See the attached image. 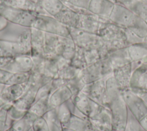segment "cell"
<instances>
[{"label":"cell","instance_id":"4fadbf2b","mask_svg":"<svg viewBox=\"0 0 147 131\" xmlns=\"http://www.w3.org/2000/svg\"><path fill=\"white\" fill-rule=\"evenodd\" d=\"M79 76L85 84H88L104 78L101 60L81 70Z\"/></svg>","mask_w":147,"mask_h":131},{"label":"cell","instance_id":"9f6ffc18","mask_svg":"<svg viewBox=\"0 0 147 131\" xmlns=\"http://www.w3.org/2000/svg\"><path fill=\"white\" fill-rule=\"evenodd\" d=\"M94 131H100V130H98V129H96L95 128V129H94Z\"/></svg>","mask_w":147,"mask_h":131},{"label":"cell","instance_id":"6f0895ef","mask_svg":"<svg viewBox=\"0 0 147 131\" xmlns=\"http://www.w3.org/2000/svg\"><path fill=\"white\" fill-rule=\"evenodd\" d=\"M145 22H146V24H147V18H146V19L145 20Z\"/></svg>","mask_w":147,"mask_h":131},{"label":"cell","instance_id":"60d3db41","mask_svg":"<svg viewBox=\"0 0 147 131\" xmlns=\"http://www.w3.org/2000/svg\"><path fill=\"white\" fill-rule=\"evenodd\" d=\"M54 90H55L53 86L51 80L50 82L45 84L38 89L36 94L35 101L42 98L49 97Z\"/></svg>","mask_w":147,"mask_h":131},{"label":"cell","instance_id":"ac0fdd59","mask_svg":"<svg viewBox=\"0 0 147 131\" xmlns=\"http://www.w3.org/2000/svg\"><path fill=\"white\" fill-rule=\"evenodd\" d=\"M76 48V45L71 37L60 36L56 54L71 61L75 53Z\"/></svg>","mask_w":147,"mask_h":131},{"label":"cell","instance_id":"4dcf8cb0","mask_svg":"<svg viewBox=\"0 0 147 131\" xmlns=\"http://www.w3.org/2000/svg\"><path fill=\"white\" fill-rule=\"evenodd\" d=\"M48 98L49 97L42 98L36 101L29 110L32 111L38 117H42L51 110L48 103Z\"/></svg>","mask_w":147,"mask_h":131},{"label":"cell","instance_id":"5b68a950","mask_svg":"<svg viewBox=\"0 0 147 131\" xmlns=\"http://www.w3.org/2000/svg\"><path fill=\"white\" fill-rule=\"evenodd\" d=\"M89 120L94 127L100 131L112 130V117L110 110L95 101Z\"/></svg>","mask_w":147,"mask_h":131},{"label":"cell","instance_id":"44dd1931","mask_svg":"<svg viewBox=\"0 0 147 131\" xmlns=\"http://www.w3.org/2000/svg\"><path fill=\"white\" fill-rule=\"evenodd\" d=\"M39 117L30 110H28L25 115L21 119L13 122L11 127L16 131H29L32 128L36 120Z\"/></svg>","mask_w":147,"mask_h":131},{"label":"cell","instance_id":"db71d44e","mask_svg":"<svg viewBox=\"0 0 147 131\" xmlns=\"http://www.w3.org/2000/svg\"><path fill=\"white\" fill-rule=\"evenodd\" d=\"M5 131H16L14 128H13L12 127H11V128H9L8 129H7L6 130H5Z\"/></svg>","mask_w":147,"mask_h":131},{"label":"cell","instance_id":"ffe728a7","mask_svg":"<svg viewBox=\"0 0 147 131\" xmlns=\"http://www.w3.org/2000/svg\"><path fill=\"white\" fill-rule=\"evenodd\" d=\"M75 131H94L95 128L89 119L72 115L69 122L64 126Z\"/></svg>","mask_w":147,"mask_h":131},{"label":"cell","instance_id":"7402d4cb","mask_svg":"<svg viewBox=\"0 0 147 131\" xmlns=\"http://www.w3.org/2000/svg\"><path fill=\"white\" fill-rule=\"evenodd\" d=\"M36 94V91L30 88H26L23 95L13 105L18 109L28 111L35 102Z\"/></svg>","mask_w":147,"mask_h":131},{"label":"cell","instance_id":"816d5d0a","mask_svg":"<svg viewBox=\"0 0 147 131\" xmlns=\"http://www.w3.org/2000/svg\"><path fill=\"white\" fill-rule=\"evenodd\" d=\"M63 131H75L70 128H65V127H63Z\"/></svg>","mask_w":147,"mask_h":131},{"label":"cell","instance_id":"680465c9","mask_svg":"<svg viewBox=\"0 0 147 131\" xmlns=\"http://www.w3.org/2000/svg\"><path fill=\"white\" fill-rule=\"evenodd\" d=\"M29 131H33V129H32H32H30Z\"/></svg>","mask_w":147,"mask_h":131},{"label":"cell","instance_id":"7dc6e473","mask_svg":"<svg viewBox=\"0 0 147 131\" xmlns=\"http://www.w3.org/2000/svg\"><path fill=\"white\" fill-rule=\"evenodd\" d=\"M13 57L0 56V69H4Z\"/></svg>","mask_w":147,"mask_h":131},{"label":"cell","instance_id":"7c38bea8","mask_svg":"<svg viewBox=\"0 0 147 131\" xmlns=\"http://www.w3.org/2000/svg\"><path fill=\"white\" fill-rule=\"evenodd\" d=\"M26 90V83L22 84H6L0 93V97L6 103L13 104Z\"/></svg>","mask_w":147,"mask_h":131},{"label":"cell","instance_id":"11a10c76","mask_svg":"<svg viewBox=\"0 0 147 131\" xmlns=\"http://www.w3.org/2000/svg\"><path fill=\"white\" fill-rule=\"evenodd\" d=\"M144 43L147 45V36L145 37V38H144Z\"/></svg>","mask_w":147,"mask_h":131},{"label":"cell","instance_id":"d4e9b609","mask_svg":"<svg viewBox=\"0 0 147 131\" xmlns=\"http://www.w3.org/2000/svg\"><path fill=\"white\" fill-rule=\"evenodd\" d=\"M53 79L44 74L31 71L29 79L26 83V89L30 88L37 92L40 87L50 82Z\"/></svg>","mask_w":147,"mask_h":131},{"label":"cell","instance_id":"277c9868","mask_svg":"<svg viewBox=\"0 0 147 131\" xmlns=\"http://www.w3.org/2000/svg\"><path fill=\"white\" fill-rule=\"evenodd\" d=\"M32 28L45 33L71 37L69 27L48 14H38Z\"/></svg>","mask_w":147,"mask_h":131},{"label":"cell","instance_id":"cb8c5ba5","mask_svg":"<svg viewBox=\"0 0 147 131\" xmlns=\"http://www.w3.org/2000/svg\"><path fill=\"white\" fill-rule=\"evenodd\" d=\"M20 55L22 54L16 41L0 39V56L14 57Z\"/></svg>","mask_w":147,"mask_h":131},{"label":"cell","instance_id":"8fae6325","mask_svg":"<svg viewBox=\"0 0 147 131\" xmlns=\"http://www.w3.org/2000/svg\"><path fill=\"white\" fill-rule=\"evenodd\" d=\"M115 3L108 0H91L88 11L101 18L109 20Z\"/></svg>","mask_w":147,"mask_h":131},{"label":"cell","instance_id":"d590c367","mask_svg":"<svg viewBox=\"0 0 147 131\" xmlns=\"http://www.w3.org/2000/svg\"><path fill=\"white\" fill-rule=\"evenodd\" d=\"M72 93V96H75L82 91V89L86 85L79 75L68 80H67L65 84Z\"/></svg>","mask_w":147,"mask_h":131},{"label":"cell","instance_id":"8d00e7d4","mask_svg":"<svg viewBox=\"0 0 147 131\" xmlns=\"http://www.w3.org/2000/svg\"><path fill=\"white\" fill-rule=\"evenodd\" d=\"M133 13L144 21L147 18V3L137 0L128 7Z\"/></svg>","mask_w":147,"mask_h":131},{"label":"cell","instance_id":"d6a6232c","mask_svg":"<svg viewBox=\"0 0 147 131\" xmlns=\"http://www.w3.org/2000/svg\"><path fill=\"white\" fill-rule=\"evenodd\" d=\"M71 65L80 70L87 66L85 59L84 50L76 46L75 53L71 60Z\"/></svg>","mask_w":147,"mask_h":131},{"label":"cell","instance_id":"f6af8a7d","mask_svg":"<svg viewBox=\"0 0 147 131\" xmlns=\"http://www.w3.org/2000/svg\"><path fill=\"white\" fill-rule=\"evenodd\" d=\"M12 74L13 73L6 70L0 69V83L5 85Z\"/></svg>","mask_w":147,"mask_h":131},{"label":"cell","instance_id":"c3c4849f","mask_svg":"<svg viewBox=\"0 0 147 131\" xmlns=\"http://www.w3.org/2000/svg\"><path fill=\"white\" fill-rule=\"evenodd\" d=\"M9 21L0 14V32L4 30L9 24Z\"/></svg>","mask_w":147,"mask_h":131},{"label":"cell","instance_id":"f1b7e54d","mask_svg":"<svg viewBox=\"0 0 147 131\" xmlns=\"http://www.w3.org/2000/svg\"><path fill=\"white\" fill-rule=\"evenodd\" d=\"M42 117L47 122L49 131H63V126L59 119L56 109L49 110Z\"/></svg>","mask_w":147,"mask_h":131},{"label":"cell","instance_id":"e575fe53","mask_svg":"<svg viewBox=\"0 0 147 131\" xmlns=\"http://www.w3.org/2000/svg\"><path fill=\"white\" fill-rule=\"evenodd\" d=\"M55 109L59 119L64 127L70 120L72 115V113L71 112L66 102L59 106Z\"/></svg>","mask_w":147,"mask_h":131},{"label":"cell","instance_id":"52a82bcc","mask_svg":"<svg viewBox=\"0 0 147 131\" xmlns=\"http://www.w3.org/2000/svg\"><path fill=\"white\" fill-rule=\"evenodd\" d=\"M129 111L138 121L147 115V105L130 88L121 91Z\"/></svg>","mask_w":147,"mask_h":131},{"label":"cell","instance_id":"f546056e","mask_svg":"<svg viewBox=\"0 0 147 131\" xmlns=\"http://www.w3.org/2000/svg\"><path fill=\"white\" fill-rule=\"evenodd\" d=\"M65 5L75 12L82 14L88 12L91 0H61Z\"/></svg>","mask_w":147,"mask_h":131},{"label":"cell","instance_id":"ba28073f","mask_svg":"<svg viewBox=\"0 0 147 131\" xmlns=\"http://www.w3.org/2000/svg\"><path fill=\"white\" fill-rule=\"evenodd\" d=\"M80 14V18L78 29L97 34L106 24L110 22L109 20L101 18L90 11Z\"/></svg>","mask_w":147,"mask_h":131},{"label":"cell","instance_id":"2e32d148","mask_svg":"<svg viewBox=\"0 0 147 131\" xmlns=\"http://www.w3.org/2000/svg\"><path fill=\"white\" fill-rule=\"evenodd\" d=\"M72 97V93L66 85H64L56 89L52 93L48 98L50 109L56 108L63 103H65Z\"/></svg>","mask_w":147,"mask_h":131},{"label":"cell","instance_id":"91938a15","mask_svg":"<svg viewBox=\"0 0 147 131\" xmlns=\"http://www.w3.org/2000/svg\"><path fill=\"white\" fill-rule=\"evenodd\" d=\"M2 1H3V0H0V3H1V2H2Z\"/></svg>","mask_w":147,"mask_h":131},{"label":"cell","instance_id":"f5cc1de1","mask_svg":"<svg viewBox=\"0 0 147 131\" xmlns=\"http://www.w3.org/2000/svg\"><path fill=\"white\" fill-rule=\"evenodd\" d=\"M4 86H5V84H1V83H0V93H1V92L2 91V89L3 88Z\"/></svg>","mask_w":147,"mask_h":131},{"label":"cell","instance_id":"bcb514c9","mask_svg":"<svg viewBox=\"0 0 147 131\" xmlns=\"http://www.w3.org/2000/svg\"><path fill=\"white\" fill-rule=\"evenodd\" d=\"M134 93H136L137 95H138L145 102L147 105V91H143L141 90H139L134 88H130Z\"/></svg>","mask_w":147,"mask_h":131},{"label":"cell","instance_id":"e0dca14e","mask_svg":"<svg viewBox=\"0 0 147 131\" xmlns=\"http://www.w3.org/2000/svg\"><path fill=\"white\" fill-rule=\"evenodd\" d=\"M30 30L31 33V56H44V47L45 42V32L33 28H30Z\"/></svg>","mask_w":147,"mask_h":131},{"label":"cell","instance_id":"f907efd6","mask_svg":"<svg viewBox=\"0 0 147 131\" xmlns=\"http://www.w3.org/2000/svg\"><path fill=\"white\" fill-rule=\"evenodd\" d=\"M6 104V103L3 101V99L1 98L0 97V107H2L3 105H5Z\"/></svg>","mask_w":147,"mask_h":131},{"label":"cell","instance_id":"7a4b0ae2","mask_svg":"<svg viewBox=\"0 0 147 131\" xmlns=\"http://www.w3.org/2000/svg\"><path fill=\"white\" fill-rule=\"evenodd\" d=\"M70 36L76 45L84 51L98 49L103 58L109 53L102 38L97 34L88 32L80 29L69 28Z\"/></svg>","mask_w":147,"mask_h":131},{"label":"cell","instance_id":"681fc988","mask_svg":"<svg viewBox=\"0 0 147 131\" xmlns=\"http://www.w3.org/2000/svg\"><path fill=\"white\" fill-rule=\"evenodd\" d=\"M142 128L147 131V115L139 121Z\"/></svg>","mask_w":147,"mask_h":131},{"label":"cell","instance_id":"74e56055","mask_svg":"<svg viewBox=\"0 0 147 131\" xmlns=\"http://www.w3.org/2000/svg\"><path fill=\"white\" fill-rule=\"evenodd\" d=\"M30 72L13 73L6 84H22L26 83L30 78ZM5 84V85H6Z\"/></svg>","mask_w":147,"mask_h":131},{"label":"cell","instance_id":"484cf974","mask_svg":"<svg viewBox=\"0 0 147 131\" xmlns=\"http://www.w3.org/2000/svg\"><path fill=\"white\" fill-rule=\"evenodd\" d=\"M127 51L131 62L138 61L147 57V45L145 43L130 45Z\"/></svg>","mask_w":147,"mask_h":131},{"label":"cell","instance_id":"83f0119b","mask_svg":"<svg viewBox=\"0 0 147 131\" xmlns=\"http://www.w3.org/2000/svg\"><path fill=\"white\" fill-rule=\"evenodd\" d=\"M60 56L56 55L50 57H45V61L43 74L52 78L57 77L59 70L58 60Z\"/></svg>","mask_w":147,"mask_h":131},{"label":"cell","instance_id":"1f68e13d","mask_svg":"<svg viewBox=\"0 0 147 131\" xmlns=\"http://www.w3.org/2000/svg\"><path fill=\"white\" fill-rule=\"evenodd\" d=\"M80 71V70L76 68L69 64L59 69L56 78L68 80L78 76L79 75Z\"/></svg>","mask_w":147,"mask_h":131},{"label":"cell","instance_id":"7bdbcfd3","mask_svg":"<svg viewBox=\"0 0 147 131\" xmlns=\"http://www.w3.org/2000/svg\"><path fill=\"white\" fill-rule=\"evenodd\" d=\"M26 111H27L18 109L13 106V104H11L7 110V114L11 120H12L13 121H15L19 120L24 117Z\"/></svg>","mask_w":147,"mask_h":131},{"label":"cell","instance_id":"b9f144b4","mask_svg":"<svg viewBox=\"0 0 147 131\" xmlns=\"http://www.w3.org/2000/svg\"><path fill=\"white\" fill-rule=\"evenodd\" d=\"M32 57L33 60V67L32 71L43 74L45 61V56H32Z\"/></svg>","mask_w":147,"mask_h":131},{"label":"cell","instance_id":"836d02e7","mask_svg":"<svg viewBox=\"0 0 147 131\" xmlns=\"http://www.w3.org/2000/svg\"><path fill=\"white\" fill-rule=\"evenodd\" d=\"M11 103H6L0 107V131H5L11 128L14 122L7 114V110Z\"/></svg>","mask_w":147,"mask_h":131},{"label":"cell","instance_id":"5bb4252c","mask_svg":"<svg viewBox=\"0 0 147 131\" xmlns=\"http://www.w3.org/2000/svg\"><path fill=\"white\" fill-rule=\"evenodd\" d=\"M132 72L131 63L113 71V76L121 91H123L130 88V82Z\"/></svg>","mask_w":147,"mask_h":131},{"label":"cell","instance_id":"30bf717a","mask_svg":"<svg viewBox=\"0 0 147 131\" xmlns=\"http://www.w3.org/2000/svg\"><path fill=\"white\" fill-rule=\"evenodd\" d=\"M110 72L117 68L131 63L127 51V47L110 52L104 58Z\"/></svg>","mask_w":147,"mask_h":131},{"label":"cell","instance_id":"603a6c76","mask_svg":"<svg viewBox=\"0 0 147 131\" xmlns=\"http://www.w3.org/2000/svg\"><path fill=\"white\" fill-rule=\"evenodd\" d=\"M60 36L56 34L45 32V42L44 47L45 57L57 55L56 54V51L60 43Z\"/></svg>","mask_w":147,"mask_h":131},{"label":"cell","instance_id":"9c48e42d","mask_svg":"<svg viewBox=\"0 0 147 131\" xmlns=\"http://www.w3.org/2000/svg\"><path fill=\"white\" fill-rule=\"evenodd\" d=\"M33 67V60L31 55H20L13 57L3 69L11 73L30 72Z\"/></svg>","mask_w":147,"mask_h":131},{"label":"cell","instance_id":"f35d334b","mask_svg":"<svg viewBox=\"0 0 147 131\" xmlns=\"http://www.w3.org/2000/svg\"><path fill=\"white\" fill-rule=\"evenodd\" d=\"M125 131H146L142 128L139 121L135 118L129 110Z\"/></svg>","mask_w":147,"mask_h":131},{"label":"cell","instance_id":"9a60e30c","mask_svg":"<svg viewBox=\"0 0 147 131\" xmlns=\"http://www.w3.org/2000/svg\"><path fill=\"white\" fill-rule=\"evenodd\" d=\"M5 5L22 10L32 11L38 14H47L34 0H3Z\"/></svg>","mask_w":147,"mask_h":131},{"label":"cell","instance_id":"d6986e66","mask_svg":"<svg viewBox=\"0 0 147 131\" xmlns=\"http://www.w3.org/2000/svg\"><path fill=\"white\" fill-rule=\"evenodd\" d=\"M71 99L76 107L89 118L94 101L82 91L77 95L72 96Z\"/></svg>","mask_w":147,"mask_h":131},{"label":"cell","instance_id":"3957f363","mask_svg":"<svg viewBox=\"0 0 147 131\" xmlns=\"http://www.w3.org/2000/svg\"><path fill=\"white\" fill-rule=\"evenodd\" d=\"M0 14L3 16L10 22L29 28H32L38 14L12 8L0 3Z\"/></svg>","mask_w":147,"mask_h":131},{"label":"cell","instance_id":"8992f818","mask_svg":"<svg viewBox=\"0 0 147 131\" xmlns=\"http://www.w3.org/2000/svg\"><path fill=\"white\" fill-rule=\"evenodd\" d=\"M107 78V76L94 82L86 84L82 92L92 101L109 109V97L106 84Z\"/></svg>","mask_w":147,"mask_h":131},{"label":"cell","instance_id":"6da1fadb","mask_svg":"<svg viewBox=\"0 0 147 131\" xmlns=\"http://www.w3.org/2000/svg\"><path fill=\"white\" fill-rule=\"evenodd\" d=\"M106 84L109 97V109L112 117L111 131H125L128 109L113 74L107 76Z\"/></svg>","mask_w":147,"mask_h":131},{"label":"cell","instance_id":"ee69618b","mask_svg":"<svg viewBox=\"0 0 147 131\" xmlns=\"http://www.w3.org/2000/svg\"><path fill=\"white\" fill-rule=\"evenodd\" d=\"M32 129L33 131H49L47 122L43 117H39L36 120L33 124Z\"/></svg>","mask_w":147,"mask_h":131},{"label":"cell","instance_id":"ab89813d","mask_svg":"<svg viewBox=\"0 0 147 131\" xmlns=\"http://www.w3.org/2000/svg\"><path fill=\"white\" fill-rule=\"evenodd\" d=\"M84 55L87 66L102 60L101 55L98 49H95L84 51Z\"/></svg>","mask_w":147,"mask_h":131},{"label":"cell","instance_id":"4316f807","mask_svg":"<svg viewBox=\"0 0 147 131\" xmlns=\"http://www.w3.org/2000/svg\"><path fill=\"white\" fill-rule=\"evenodd\" d=\"M16 41L18 43L22 55H31V33L30 28L24 30L18 37Z\"/></svg>","mask_w":147,"mask_h":131}]
</instances>
